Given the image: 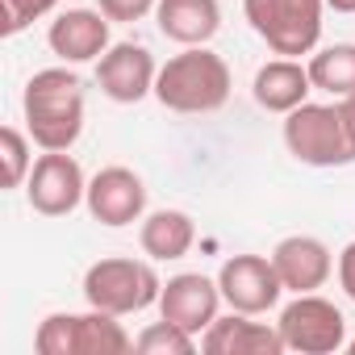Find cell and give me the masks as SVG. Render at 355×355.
<instances>
[{
  "mask_svg": "<svg viewBox=\"0 0 355 355\" xmlns=\"http://www.w3.org/2000/svg\"><path fill=\"white\" fill-rule=\"evenodd\" d=\"M0 150H5V189H21L34 171V159H30V142L17 125H5L0 130Z\"/></svg>",
  "mask_w": 355,
  "mask_h": 355,
  "instance_id": "21",
  "label": "cell"
},
{
  "mask_svg": "<svg viewBox=\"0 0 355 355\" xmlns=\"http://www.w3.org/2000/svg\"><path fill=\"white\" fill-rule=\"evenodd\" d=\"M26 197H30L34 214H42V218H67L88 197L84 167L67 150H46L42 159H34V171H30V180H26Z\"/></svg>",
  "mask_w": 355,
  "mask_h": 355,
  "instance_id": "7",
  "label": "cell"
},
{
  "mask_svg": "<svg viewBox=\"0 0 355 355\" xmlns=\"http://www.w3.org/2000/svg\"><path fill=\"white\" fill-rule=\"evenodd\" d=\"M38 355H76V313H51L42 318L34 334Z\"/></svg>",
  "mask_w": 355,
  "mask_h": 355,
  "instance_id": "22",
  "label": "cell"
},
{
  "mask_svg": "<svg viewBox=\"0 0 355 355\" xmlns=\"http://www.w3.org/2000/svg\"><path fill=\"white\" fill-rule=\"evenodd\" d=\"M88 214L101 222V226H130L142 218L146 209V184L142 175L130 171V167H101L92 180H88Z\"/></svg>",
  "mask_w": 355,
  "mask_h": 355,
  "instance_id": "10",
  "label": "cell"
},
{
  "mask_svg": "<svg viewBox=\"0 0 355 355\" xmlns=\"http://www.w3.org/2000/svg\"><path fill=\"white\" fill-rule=\"evenodd\" d=\"M96 5L109 21H142L159 0H96Z\"/></svg>",
  "mask_w": 355,
  "mask_h": 355,
  "instance_id": "24",
  "label": "cell"
},
{
  "mask_svg": "<svg viewBox=\"0 0 355 355\" xmlns=\"http://www.w3.org/2000/svg\"><path fill=\"white\" fill-rule=\"evenodd\" d=\"M280 334L288 351L301 355H334L347 343V318L334 301L318 297V293H297V301H288L280 309Z\"/></svg>",
  "mask_w": 355,
  "mask_h": 355,
  "instance_id": "6",
  "label": "cell"
},
{
  "mask_svg": "<svg viewBox=\"0 0 355 355\" xmlns=\"http://www.w3.org/2000/svg\"><path fill=\"white\" fill-rule=\"evenodd\" d=\"M338 284H343V293L355 301V243H347V247L338 251Z\"/></svg>",
  "mask_w": 355,
  "mask_h": 355,
  "instance_id": "25",
  "label": "cell"
},
{
  "mask_svg": "<svg viewBox=\"0 0 355 355\" xmlns=\"http://www.w3.org/2000/svg\"><path fill=\"white\" fill-rule=\"evenodd\" d=\"M55 5H59V0H0V34H5V38L21 34L30 21L46 17Z\"/></svg>",
  "mask_w": 355,
  "mask_h": 355,
  "instance_id": "23",
  "label": "cell"
},
{
  "mask_svg": "<svg viewBox=\"0 0 355 355\" xmlns=\"http://www.w3.org/2000/svg\"><path fill=\"white\" fill-rule=\"evenodd\" d=\"M347 347H351V351H355V338H351V343H347Z\"/></svg>",
  "mask_w": 355,
  "mask_h": 355,
  "instance_id": "28",
  "label": "cell"
},
{
  "mask_svg": "<svg viewBox=\"0 0 355 355\" xmlns=\"http://www.w3.org/2000/svg\"><path fill=\"white\" fill-rule=\"evenodd\" d=\"M201 351H209V355H280L288 347H284L280 326L251 322V313L230 309V318H214V326L201 334Z\"/></svg>",
  "mask_w": 355,
  "mask_h": 355,
  "instance_id": "13",
  "label": "cell"
},
{
  "mask_svg": "<svg viewBox=\"0 0 355 355\" xmlns=\"http://www.w3.org/2000/svg\"><path fill=\"white\" fill-rule=\"evenodd\" d=\"M46 42L63 63H92L109 51V17L101 9H67L51 21Z\"/></svg>",
  "mask_w": 355,
  "mask_h": 355,
  "instance_id": "14",
  "label": "cell"
},
{
  "mask_svg": "<svg viewBox=\"0 0 355 355\" xmlns=\"http://www.w3.org/2000/svg\"><path fill=\"white\" fill-rule=\"evenodd\" d=\"M130 347L134 338L125 334L117 313H105V309L76 313V355H121Z\"/></svg>",
  "mask_w": 355,
  "mask_h": 355,
  "instance_id": "18",
  "label": "cell"
},
{
  "mask_svg": "<svg viewBox=\"0 0 355 355\" xmlns=\"http://www.w3.org/2000/svg\"><path fill=\"white\" fill-rule=\"evenodd\" d=\"M155 80H159L155 55L138 42H117L96 59V84L117 105H138L146 92H155Z\"/></svg>",
  "mask_w": 355,
  "mask_h": 355,
  "instance_id": "9",
  "label": "cell"
},
{
  "mask_svg": "<svg viewBox=\"0 0 355 355\" xmlns=\"http://www.w3.org/2000/svg\"><path fill=\"white\" fill-rule=\"evenodd\" d=\"M218 305H222V288H218V280H209L201 272L171 276L159 293V313L175 326H184L189 334H205L218 318Z\"/></svg>",
  "mask_w": 355,
  "mask_h": 355,
  "instance_id": "11",
  "label": "cell"
},
{
  "mask_svg": "<svg viewBox=\"0 0 355 355\" xmlns=\"http://www.w3.org/2000/svg\"><path fill=\"white\" fill-rule=\"evenodd\" d=\"M30 138L42 150H71L84 134V80L67 67L34 71L21 96Z\"/></svg>",
  "mask_w": 355,
  "mask_h": 355,
  "instance_id": "1",
  "label": "cell"
},
{
  "mask_svg": "<svg viewBox=\"0 0 355 355\" xmlns=\"http://www.w3.org/2000/svg\"><path fill=\"white\" fill-rule=\"evenodd\" d=\"M155 96L171 113H218L230 101V67L205 46H184L159 67Z\"/></svg>",
  "mask_w": 355,
  "mask_h": 355,
  "instance_id": "2",
  "label": "cell"
},
{
  "mask_svg": "<svg viewBox=\"0 0 355 355\" xmlns=\"http://www.w3.org/2000/svg\"><path fill=\"white\" fill-rule=\"evenodd\" d=\"M284 146L297 163L309 167H343L355 159V146L347 138L338 105H297L284 113Z\"/></svg>",
  "mask_w": 355,
  "mask_h": 355,
  "instance_id": "5",
  "label": "cell"
},
{
  "mask_svg": "<svg viewBox=\"0 0 355 355\" xmlns=\"http://www.w3.org/2000/svg\"><path fill=\"white\" fill-rule=\"evenodd\" d=\"M134 351L142 355H193L197 351V334H189L184 326L175 322H150L138 338H134Z\"/></svg>",
  "mask_w": 355,
  "mask_h": 355,
  "instance_id": "20",
  "label": "cell"
},
{
  "mask_svg": "<svg viewBox=\"0 0 355 355\" xmlns=\"http://www.w3.org/2000/svg\"><path fill=\"white\" fill-rule=\"evenodd\" d=\"M155 26L167 42L205 46L222 30V9H218V0H159Z\"/></svg>",
  "mask_w": 355,
  "mask_h": 355,
  "instance_id": "15",
  "label": "cell"
},
{
  "mask_svg": "<svg viewBox=\"0 0 355 355\" xmlns=\"http://www.w3.org/2000/svg\"><path fill=\"white\" fill-rule=\"evenodd\" d=\"M338 113H343L347 138H351V146H355V92H351V96H338Z\"/></svg>",
  "mask_w": 355,
  "mask_h": 355,
  "instance_id": "26",
  "label": "cell"
},
{
  "mask_svg": "<svg viewBox=\"0 0 355 355\" xmlns=\"http://www.w3.org/2000/svg\"><path fill=\"white\" fill-rule=\"evenodd\" d=\"M326 0H243L251 30L284 59L309 55L322 38Z\"/></svg>",
  "mask_w": 355,
  "mask_h": 355,
  "instance_id": "4",
  "label": "cell"
},
{
  "mask_svg": "<svg viewBox=\"0 0 355 355\" xmlns=\"http://www.w3.org/2000/svg\"><path fill=\"white\" fill-rule=\"evenodd\" d=\"M255 105L268 109V113H293L297 105L309 101L313 92V80H309V67H301L297 59H272L255 71Z\"/></svg>",
  "mask_w": 355,
  "mask_h": 355,
  "instance_id": "16",
  "label": "cell"
},
{
  "mask_svg": "<svg viewBox=\"0 0 355 355\" xmlns=\"http://www.w3.org/2000/svg\"><path fill=\"white\" fill-rule=\"evenodd\" d=\"M272 263L280 272V284L288 293H318L330 272H334V259H330V247L313 234H293V239H280L276 251H272Z\"/></svg>",
  "mask_w": 355,
  "mask_h": 355,
  "instance_id": "12",
  "label": "cell"
},
{
  "mask_svg": "<svg viewBox=\"0 0 355 355\" xmlns=\"http://www.w3.org/2000/svg\"><path fill=\"white\" fill-rule=\"evenodd\" d=\"M218 288H222V301L230 309L251 313V318L268 313L284 293L276 263L263 259V255H230L218 272Z\"/></svg>",
  "mask_w": 355,
  "mask_h": 355,
  "instance_id": "8",
  "label": "cell"
},
{
  "mask_svg": "<svg viewBox=\"0 0 355 355\" xmlns=\"http://www.w3.org/2000/svg\"><path fill=\"white\" fill-rule=\"evenodd\" d=\"M138 243H142V251H146L150 259H159V263L184 259V255L193 251V243H197V226H193V218H189L184 209H155V214L142 222Z\"/></svg>",
  "mask_w": 355,
  "mask_h": 355,
  "instance_id": "17",
  "label": "cell"
},
{
  "mask_svg": "<svg viewBox=\"0 0 355 355\" xmlns=\"http://www.w3.org/2000/svg\"><path fill=\"white\" fill-rule=\"evenodd\" d=\"M163 293V280L155 276L150 263L142 259H96L88 272H84V297L92 309H105V313H142L146 305H155Z\"/></svg>",
  "mask_w": 355,
  "mask_h": 355,
  "instance_id": "3",
  "label": "cell"
},
{
  "mask_svg": "<svg viewBox=\"0 0 355 355\" xmlns=\"http://www.w3.org/2000/svg\"><path fill=\"white\" fill-rule=\"evenodd\" d=\"M326 9H334V13H355V0H326Z\"/></svg>",
  "mask_w": 355,
  "mask_h": 355,
  "instance_id": "27",
  "label": "cell"
},
{
  "mask_svg": "<svg viewBox=\"0 0 355 355\" xmlns=\"http://www.w3.org/2000/svg\"><path fill=\"white\" fill-rule=\"evenodd\" d=\"M309 80L318 92L351 96L355 92V42H334L309 59Z\"/></svg>",
  "mask_w": 355,
  "mask_h": 355,
  "instance_id": "19",
  "label": "cell"
}]
</instances>
